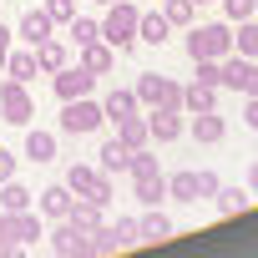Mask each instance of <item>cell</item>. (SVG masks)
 Listing matches in <instances>:
<instances>
[{
    "mask_svg": "<svg viewBox=\"0 0 258 258\" xmlns=\"http://www.w3.org/2000/svg\"><path fill=\"white\" fill-rule=\"evenodd\" d=\"M137 21H142V11L132 6V0H111L106 6V21H101V41L121 56V51H132L137 46Z\"/></svg>",
    "mask_w": 258,
    "mask_h": 258,
    "instance_id": "obj_1",
    "label": "cell"
},
{
    "mask_svg": "<svg viewBox=\"0 0 258 258\" xmlns=\"http://www.w3.org/2000/svg\"><path fill=\"white\" fill-rule=\"evenodd\" d=\"M126 177H132V192H137L142 208H157V203L167 198V177H162V167H157V157H152L147 147L132 152V167H126Z\"/></svg>",
    "mask_w": 258,
    "mask_h": 258,
    "instance_id": "obj_2",
    "label": "cell"
},
{
    "mask_svg": "<svg viewBox=\"0 0 258 258\" xmlns=\"http://www.w3.org/2000/svg\"><path fill=\"white\" fill-rule=\"evenodd\" d=\"M228 51H233V31H228V21L187 26V56H192V61H223Z\"/></svg>",
    "mask_w": 258,
    "mask_h": 258,
    "instance_id": "obj_3",
    "label": "cell"
},
{
    "mask_svg": "<svg viewBox=\"0 0 258 258\" xmlns=\"http://www.w3.org/2000/svg\"><path fill=\"white\" fill-rule=\"evenodd\" d=\"M101 126H106L101 101H91V96L61 101V132H71V137H91V132H101Z\"/></svg>",
    "mask_w": 258,
    "mask_h": 258,
    "instance_id": "obj_4",
    "label": "cell"
},
{
    "mask_svg": "<svg viewBox=\"0 0 258 258\" xmlns=\"http://www.w3.org/2000/svg\"><path fill=\"white\" fill-rule=\"evenodd\" d=\"M31 116H36V101H31L26 81L6 76V81H0V121H11V126H31Z\"/></svg>",
    "mask_w": 258,
    "mask_h": 258,
    "instance_id": "obj_5",
    "label": "cell"
},
{
    "mask_svg": "<svg viewBox=\"0 0 258 258\" xmlns=\"http://www.w3.org/2000/svg\"><path fill=\"white\" fill-rule=\"evenodd\" d=\"M218 66H223V81H218V86H228V91H238V96H258V61H253V56L228 51Z\"/></svg>",
    "mask_w": 258,
    "mask_h": 258,
    "instance_id": "obj_6",
    "label": "cell"
},
{
    "mask_svg": "<svg viewBox=\"0 0 258 258\" xmlns=\"http://www.w3.org/2000/svg\"><path fill=\"white\" fill-rule=\"evenodd\" d=\"M0 238H11V243H21V248H36V243L46 238L41 213H31V208H21V213H0Z\"/></svg>",
    "mask_w": 258,
    "mask_h": 258,
    "instance_id": "obj_7",
    "label": "cell"
},
{
    "mask_svg": "<svg viewBox=\"0 0 258 258\" xmlns=\"http://www.w3.org/2000/svg\"><path fill=\"white\" fill-rule=\"evenodd\" d=\"M137 101H147L152 111L157 106H182V86L172 81V76H157V71H147V76H137Z\"/></svg>",
    "mask_w": 258,
    "mask_h": 258,
    "instance_id": "obj_8",
    "label": "cell"
},
{
    "mask_svg": "<svg viewBox=\"0 0 258 258\" xmlns=\"http://www.w3.org/2000/svg\"><path fill=\"white\" fill-rule=\"evenodd\" d=\"M51 253H61V258H91V233L76 228L71 218H61L56 233H51Z\"/></svg>",
    "mask_w": 258,
    "mask_h": 258,
    "instance_id": "obj_9",
    "label": "cell"
},
{
    "mask_svg": "<svg viewBox=\"0 0 258 258\" xmlns=\"http://www.w3.org/2000/svg\"><path fill=\"white\" fill-rule=\"evenodd\" d=\"M91 91H96V76L86 66H61L56 71V96L61 101H76V96H91Z\"/></svg>",
    "mask_w": 258,
    "mask_h": 258,
    "instance_id": "obj_10",
    "label": "cell"
},
{
    "mask_svg": "<svg viewBox=\"0 0 258 258\" xmlns=\"http://www.w3.org/2000/svg\"><path fill=\"white\" fill-rule=\"evenodd\" d=\"M71 203H76V192H71L66 182H51V187H41L36 213H41V218H51V223H61V218H71Z\"/></svg>",
    "mask_w": 258,
    "mask_h": 258,
    "instance_id": "obj_11",
    "label": "cell"
},
{
    "mask_svg": "<svg viewBox=\"0 0 258 258\" xmlns=\"http://www.w3.org/2000/svg\"><path fill=\"white\" fill-rule=\"evenodd\" d=\"M187 111L182 106H157L152 116H147V126H152V142H177L182 132H187V121H182Z\"/></svg>",
    "mask_w": 258,
    "mask_h": 258,
    "instance_id": "obj_12",
    "label": "cell"
},
{
    "mask_svg": "<svg viewBox=\"0 0 258 258\" xmlns=\"http://www.w3.org/2000/svg\"><path fill=\"white\" fill-rule=\"evenodd\" d=\"M96 167H101V172H111V177H121L126 167H132V147L116 142V137H106V142H101V152H96Z\"/></svg>",
    "mask_w": 258,
    "mask_h": 258,
    "instance_id": "obj_13",
    "label": "cell"
},
{
    "mask_svg": "<svg viewBox=\"0 0 258 258\" xmlns=\"http://www.w3.org/2000/svg\"><path fill=\"white\" fill-rule=\"evenodd\" d=\"M192 137H198L203 147H218V142L228 137V121H223L218 111H192Z\"/></svg>",
    "mask_w": 258,
    "mask_h": 258,
    "instance_id": "obj_14",
    "label": "cell"
},
{
    "mask_svg": "<svg viewBox=\"0 0 258 258\" xmlns=\"http://www.w3.org/2000/svg\"><path fill=\"white\" fill-rule=\"evenodd\" d=\"M76 51H81V61H76V66H86L91 76H106V71L116 66V51H111L106 41H91V46H76Z\"/></svg>",
    "mask_w": 258,
    "mask_h": 258,
    "instance_id": "obj_15",
    "label": "cell"
},
{
    "mask_svg": "<svg viewBox=\"0 0 258 258\" xmlns=\"http://www.w3.org/2000/svg\"><path fill=\"white\" fill-rule=\"evenodd\" d=\"M137 91H126V86H116V91H106L101 96V111H106V121H121V116H137Z\"/></svg>",
    "mask_w": 258,
    "mask_h": 258,
    "instance_id": "obj_16",
    "label": "cell"
},
{
    "mask_svg": "<svg viewBox=\"0 0 258 258\" xmlns=\"http://www.w3.org/2000/svg\"><path fill=\"white\" fill-rule=\"evenodd\" d=\"M116 142H126L132 152H142V147L152 142V126H147V116H121V121H116Z\"/></svg>",
    "mask_w": 258,
    "mask_h": 258,
    "instance_id": "obj_17",
    "label": "cell"
},
{
    "mask_svg": "<svg viewBox=\"0 0 258 258\" xmlns=\"http://www.w3.org/2000/svg\"><path fill=\"white\" fill-rule=\"evenodd\" d=\"M51 157H56V137H51V132H41V126H31V132H26V162L46 167Z\"/></svg>",
    "mask_w": 258,
    "mask_h": 258,
    "instance_id": "obj_18",
    "label": "cell"
},
{
    "mask_svg": "<svg viewBox=\"0 0 258 258\" xmlns=\"http://www.w3.org/2000/svg\"><path fill=\"white\" fill-rule=\"evenodd\" d=\"M182 111H187V116H192V111H218V86H203V81L182 86Z\"/></svg>",
    "mask_w": 258,
    "mask_h": 258,
    "instance_id": "obj_19",
    "label": "cell"
},
{
    "mask_svg": "<svg viewBox=\"0 0 258 258\" xmlns=\"http://www.w3.org/2000/svg\"><path fill=\"white\" fill-rule=\"evenodd\" d=\"M137 228H142V243H167V238H177V228H172V218L167 213H147V218H137Z\"/></svg>",
    "mask_w": 258,
    "mask_h": 258,
    "instance_id": "obj_20",
    "label": "cell"
},
{
    "mask_svg": "<svg viewBox=\"0 0 258 258\" xmlns=\"http://www.w3.org/2000/svg\"><path fill=\"white\" fill-rule=\"evenodd\" d=\"M16 36H21L26 46H41V41L51 36V16H46V11H26V16H21V31H16Z\"/></svg>",
    "mask_w": 258,
    "mask_h": 258,
    "instance_id": "obj_21",
    "label": "cell"
},
{
    "mask_svg": "<svg viewBox=\"0 0 258 258\" xmlns=\"http://www.w3.org/2000/svg\"><path fill=\"white\" fill-rule=\"evenodd\" d=\"M167 36H172V21H167L162 11H152V16H142V21H137V41H147V46H162Z\"/></svg>",
    "mask_w": 258,
    "mask_h": 258,
    "instance_id": "obj_22",
    "label": "cell"
},
{
    "mask_svg": "<svg viewBox=\"0 0 258 258\" xmlns=\"http://www.w3.org/2000/svg\"><path fill=\"white\" fill-rule=\"evenodd\" d=\"M31 51H36V66H41L46 76H56V71L66 66V46H61L56 36H46V41H41V46H31Z\"/></svg>",
    "mask_w": 258,
    "mask_h": 258,
    "instance_id": "obj_23",
    "label": "cell"
},
{
    "mask_svg": "<svg viewBox=\"0 0 258 258\" xmlns=\"http://www.w3.org/2000/svg\"><path fill=\"white\" fill-rule=\"evenodd\" d=\"M213 198H218V213H223V218H238V213L253 208V192H248V187H218Z\"/></svg>",
    "mask_w": 258,
    "mask_h": 258,
    "instance_id": "obj_24",
    "label": "cell"
},
{
    "mask_svg": "<svg viewBox=\"0 0 258 258\" xmlns=\"http://www.w3.org/2000/svg\"><path fill=\"white\" fill-rule=\"evenodd\" d=\"M96 177H101V167H86V162H71V167H66V187H71L76 198H91Z\"/></svg>",
    "mask_w": 258,
    "mask_h": 258,
    "instance_id": "obj_25",
    "label": "cell"
},
{
    "mask_svg": "<svg viewBox=\"0 0 258 258\" xmlns=\"http://www.w3.org/2000/svg\"><path fill=\"white\" fill-rule=\"evenodd\" d=\"M31 203H36V192L21 187L16 177H11V182H0V213H21V208H31Z\"/></svg>",
    "mask_w": 258,
    "mask_h": 258,
    "instance_id": "obj_26",
    "label": "cell"
},
{
    "mask_svg": "<svg viewBox=\"0 0 258 258\" xmlns=\"http://www.w3.org/2000/svg\"><path fill=\"white\" fill-rule=\"evenodd\" d=\"M167 198L172 203H198V172L187 167V172H172L167 177Z\"/></svg>",
    "mask_w": 258,
    "mask_h": 258,
    "instance_id": "obj_27",
    "label": "cell"
},
{
    "mask_svg": "<svg viewBox=\"0 0 258 258\" xmlns=\"http://www.w3.org/2000/svg\"><path fill=\"white\" fill-rule=\"evenodd\" d=\"M233 51H238V56H253V61H258V16L238 21V36H233Z\"/></svg>",
    "mask_w": 258,
    "mask_h": 258,
    "instance_id": "obj_28",
    "label": "cell"
},
{
    "mask_svg": "<svg viewBox=\"0 0 258 258\" xmlns=\"http://www.w3.org/2000/svg\"><path fill=\"white\" fill-rule=\"evenodd\" d=\"M162 16L172 21V31H177V26L187 31V26L198 21V0H162Z\"/></svg>",
    "mask_w": 258,
    "mask_h": 258,
    "instance_id": "obj_29",
    "label": "cell"
},
{
    "mask_svg": "<svg viewBox=\"0 0 258 258\" xmlns=\"http://www.w3.org/2000/svg\"><path fill=\"white\" fill-rule=\"evenodd\" d=\"M41 66H36V51H11L6 56V76H16V81H31Z\"/></svg>",
    "mask_w": 258,
    "mask_h": 258,
    "instance_id": "obj_30",
    "label": "cell"
},
{
    "mask_svg": "<svg viewBox=\"0 0 258 258\" xmlns=\"http://www.w3.org/2000/svg\"><path fill=\"white\" fill-rule=\"evenodd\" d=\"M71 223L86 228V233H96V228H101V208H96L91 198H81V203H71Z\"/></svg>",
    "mask_w": 258,
    "mask_h": 258,
    "instance_id": "obj_31",
    "label": "cell"
},
{
    "mask_svg": "<svg viewBox=\"0 0 258 258\" xmlns=\"http://www.w3.org/2000/svg\"><path fill=\"white\" fill-rule=\"evenodd\" d=\"M111 238H116V253H121V248H137V243H142L137 218H116V223H111Z\"/></svg>",
    "mask_w": 258,
    "mask_h": 258,
    "instance_id": "obj_32",
    "label": "cell"
},
{
    "mask_svg": "<svg viewBox=\"0 0 258 258\" xmlns=\"http://www.w3.org/2000/svg\"><path fill=\"white\" fill-rule=\"evenodd\" d=\"M71 41H76V46L101 41V21H91V16H71Z\"/></svg>",
    "mask_w": 258,
    "mask_h": 258,
    "instance_id": "obj_33",
    "label": "cell"
},
{
    "mask_svg": "<svg viewBox=\"0 0 258 258\" xmlns=\"http://www.w3.org/2000/svg\"><path fill=\"white\" fill-rule=\"evenodd\" d=\"M41 11L51 16V26H71V16H76V0H46Z\"/></svg>",
    "mask_w": 258,
    "mask_h": 258,
    "instance_id": "obj_34",
    "label": "cell"
},
{
    "mask_svg": "<svg viewBox=\"0 0 258 258\" xmlns=\"http://www.w3.org/2000/svg\"><path fill=\"white\" fill-rule=\"evenodd\" d=\"M253 11H258V0H223V16H228L233 26H238V21H248Z\"/></svg>",
    "mask_w": 258,
    "mask_h": 258,
    "instance_id": "obj_35",
    "label": "cell"
},
{
    "mask_svg": "<svg viewBox=\"0 0 258 258\" xmlns=\"http://www.w3.org/2000/svg\"><path fill=\"white\" fill-rule=\"evenodd\" d=\"M111 198H116V182H111V172H101V177H96V187H91V203H96V208H106Z\"/></svg>",
    "mask_w": 258,
    "mask_h": 258,
    "instance_id": "obj_36",
    "label": "cell"
},
{
    "mask_svg": "<svg viewBox=\"0 0 258 258\" xmlns=\"http://www.w3.org/2000/svg\"><path fill=\"white\" fill-rule=\"evenodd\" d=\"M192 66H198L192 81H203V86H218V81H223V66H218V61H192Z\"/></svg>",
    "mask_w": 258,
    "mask_h": 258,
    "instance_id": "obj_37",
    "label": "cell"
},
{
    "mask_svg": "<svg viewBox=\"0 0 258 258\" xmlns=\"http://www.w3.org/2000/svg\"><path fill=\"white\" fill-rule=\"evenodd\" d=\"M16 172H21V157H16V152H6V147H0V182H11Z\"/></svg>",
    "mask_w": 258,
    "mask_h": 258,
    "instance_id": "obj_38",
    "label": "cell"
},
{
    "mask_svg": "<svg viewBox=\"0 0 258 258\" xmlns=\"http://www.w3.org/2000/svg\"><path fill=\"white\" fill-rule=\"evenodd\" d=\"M223 182H218V172H198V198H213Z\"/></svg>",
    "mask_w": 258,
    "mask_h": 258,
    "instance_id": "obj_39",
    "label": "cell"
},
{
    "mask_svg": "<svg viewBox=\"0 0 258 258\" xmlns=\"http://www.w3.org/2000/svg\"><path fill=\"white\" fill-rule=\"evenodd\" d=\"M243 121H248L253 132H258V96H248V101H243Z\"/></svg>",
    "mask_w": 258,
    "mask_h": 258,
    "instance_id": "obj_40",
    "label": "cell"
},
{
    "mask_svg": "<svg viewBox=\"0 0 258 258\" xmlns=\"http://www.w3.org/2000/svg\"><path fill=\"white\" fill-rule=\"evenodd\" d=\"M11 41H16V36H11L6 26H0V71H6V56H11Z\"/></svg>",
    "mask_w": 258,
    "mask_h": 258,
    "instance_id": "obj_41",
    "label": "cell"
},
{
    "mask_svg": "<svg viewBox=\"0 0 258 258\" xmlns=\"http://www.w3.org/2000/svg\"><path fill=\"white\" fill-rule=\"evenodd\" d=\"M248 192H258V162H253V172H248Z\"/></svg>",
    "mask_w": 258,
    "mask_h": 258,
    "instance_id": "obj_42",
    "label": "cell"
},
{
    "mask_svg": "<svg viewBox=\"0 0 258 258\" xmlns=\"http://www.w3.org/2000/svg\"><path fill=\"white\" fill-rule=\"evenodd\" d=\"M96 6H111V0H96Z\"/></svg>",
    "mask_w": 258,
    "mask_h": 258,
    "instance_id": "obj_43",
    "label": "cell"
},
{
    "mask_svg": "<svg viewBox=\"0 0 258 258\" xmlns=\"http://www.w3.org/2000/svg\"><path fill=\"white\" fill-rule=\"evenodd\" d=\"M198 6H208V0H198Z\"/></svg>",
    "mask_w": 258,
    "mask_h": 258,
    "instance_id": "obj_44",
    "label": "cell"
},
{
    "mask_svg": "<svg viewBox=\"0 0 258 258\" xmlns=\"http://www.w3.org/2000/svg\"><path fill=\"white\" fill-rule=\"evenodd\" d=\"M253 152H258V142H253Z\"/></svg>",
    "mask_w": 258,
    "mask_h": 258,
    "instance_id": "obj_45",
    "label": "cell"
},
{
    "mask_svg": "<svg viewBox=\"0 0 258 258\" xmlns=\"http://www.w3.org/2000/svg\"><path fill=\"white\" fill-rule=\"evenodd\" d=\"M253 16H258V11H253Z\"/></svg>",
    "mask_w": 258,
    "mask_h": 258,
    "instance_id": "obj_46",
    "label": "cell"
}]
</instances>
